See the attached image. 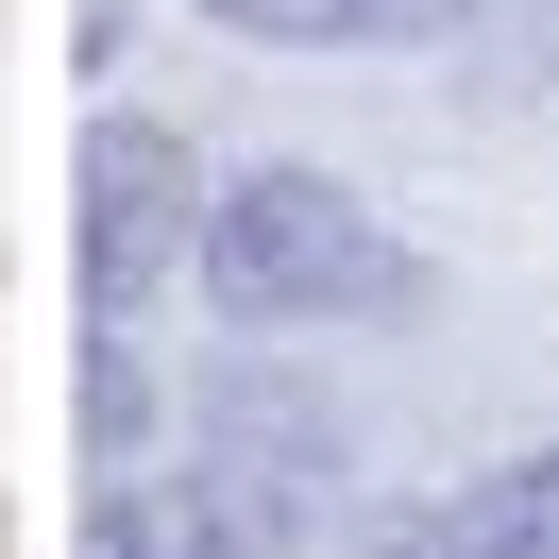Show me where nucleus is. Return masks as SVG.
I'll use <instances>...</instances> for the list:
<instances>
[{"label":"nucleus","mask_w":559,"mask_h":559,"mask_svg":"<svg viewBox=\"0 0 559 559\" xmlns=\"http://www.w3.org/2000/svg\"><path fill=\"white\" fill-rule=\"evenodd\" d=\"M204 306L238 322V340H306V322H407V306H424V254L390 238V221L356 204L340 170L272 153V170H238V187L204 204Z\"/></svg>","instance_id":"f257e3e1"},{"label":"nucleus","mask_w":559,"mask_h":559,"mask_svg":"<svg viewBox=\"0 0 559 559\" xmlns=\"http://www.w3.org/2000/svg\"><path fill=\"white\" fill-rule=\"evenodd\" d=\"M204 153L170 119H103L69 170V254H85V322H153V288L204 272Z\"/></svg>","instance_id":"f03ea898"},{"label":"nucleus","mask_w":559,"mask_h":559,"mask_svg":"<svg viewBox=\"0 0 559 559\" xmlns=\"http://www.w3.org/2000/svg\"><path fill=\"white\" fill-rule=\"evenodd\" d=\"M187 475H204L272 559H306L322 525H340V491H356V441H340V407H306L288 373H221L204 407H187Z\"/></svg>","instance_id":"7ed1b4c3"},{"label":"nucleus","mask_w":559,"mask_h":559,"mask_svg":"<svg viewBox=\"0 0 559 559\" xmlns=\"http://www.w3.org/2000/svg\"><path fill=\"white\" fill-rule=\"evenodd\" d=\"M69 559H272V543H254V525L221 509L204 475H153V457H136V475H103V491H85Z\"/></svg>","instance_id":"20e7f679"},{"label":"nucleus","mask_w":559,"mask_h":559,"mask_svg":"<svg viewBox=\"0 0 559 559\" xmlns=\"http://www.w3.org/2000/svg\"><path fill=\"white\" fill-rule=\"evenodd\" d=\"M441 543L457 559H559V441L543 457H491V475L441 509Z\"/></svg>","instance_id":"39448f33"},{"label":"nucleus","mask_w":559,"mask_h":559,"mask_svg":"<svg viewBox=\"0 0 559 559\" xmlns=\"http://www.w3.org/2000/svg\"><path fill=\"white\" fill-rule=\"evenodd\" d=\"M221 35H272V51H340V35H457L475 0H204Z\"/></svg>","instance_id":"423d86ee"},{"label":"nucleus","mask_w":559,"mask_h":559,"mask_svg":"<svg viewBox=\"0 0 559 559\" xmlns=\"http://www.w3.org/2000/svg\"><path fill=\"white\" fill-rule=\"evenodd\" d=\"M356 559H457V543H441V525H373Z\"/></svg>","instance_id":"0eeeda50"}]
</instances>
